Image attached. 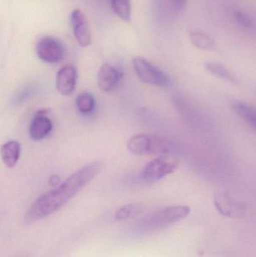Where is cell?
<instances>
[{"mask_svg": "<svg viewBox=\"0 0 256 257\" xmlns=\"http://www.w3.org/2000/svg\"><path fill=\"white\" fill-rule=\"evenodd\" d=\"M114 13L124 21H129L131 17L130 0H110Z\"/></svg>", "mask_w": 256, "mask_h": 257, "instance_id": "obj_17", "label": "cell"}, {"mask_svg": "<svg viewBox=\"0 0 256 257\" xmlns=\"http://www.w3.org/2000/svg\"><path fill=\"white\" fill-rule=\"evenodd\" d=\"M234 18L236 22L243 28L254 31L255 29V23L253 18L246 12L242 11H236L234 13Z\"/></svg>", "mask_w": 256, "mask_h": 257, "instance_id": "obj_19", "label": "cell"}, {"mask_svg": "<svg viewBox=\"0 0 256 257\" xmlns=\"http://www.w3.org/2000/svg\"><path fill=\"white\" fill-rule=\"evenodd\" d=\"M96 105V101L93 95L84 92L80 93L76 99V106L78 111L84 114L93 112Z\"/></svg>", "mask_w": 256, "mask_h": 257, "instance_id": "obj_16", "label": "cell"}, {"mask_svg": "<svg viewBox=\"0 0 256 257\" xmlns=\"http://www.w3.org/2000/svg\"><path fill=\"white\" fill-rule=\"evenodd\" d=\"M78 71L72 65L63 66L59 70L56 79V86L60 94L70 96L76 88Z\"/></svg>", "mask_w": 256, "mask_h": 257, "instance_id": "obj_9", "label": "cell"}, {"mask_svg": "<svg viewBox=\"0 0 256 257\" xmlns=\"http://www.w3.org/2000/svg\"><path fill=\"white\" fill-rule=\"evenodd\" d=\"M127 148L136 155L168 154L174 150V144L168 139L149 134H138L128 141Z\"/></svg>", "mask_w": 256, "mask_h": 257, "instance_id": "obj_3", "label": "cell"}, {"mask_svg": "<svg viewBox=\"0 0 256 257\" xmlns=\"http://www.w3.org/2000/svg\"><path fill=\"white\" fill-rule=\"evenodd\" d=\"M231 107L234 112L243 119L250 127L255 128L256 110L253 105L239 100H233Z\"/></svg>", "mask_w": 256, "mask_h": 257, "instance_id": "obj_13", "label": "cell"}, {"mask_svg": "<svg viewBox=\"0 0 256 257\" xmlns=\"http://www.w3.org/2000/svg\"><path fill=\"white\" fill-rule=\"evenodd\" d=\"M141 207L136 204H129L117 210L115 213V220L117 221L133 218L141 213Z\"/></svg>", "mask_w": 256, "mask_h": 257, "instance_id": "obj_18", "label": "cell"}, {"mask_svg": "<svg viewBox=\"0 0 256 257\" xmlns=\"http://www.w3.org/2000/svg\"><path fill=\"white\" fill-rule=\"evenodd\" d=\"M123 71L111 65H102L98 72L97 82L99 89L104 92L112 90L123 79Z\"/></svg>", "mask_w": 256, "mask_h": 257, "instance_id": "obj_10", "label": "cell"}, {"mask_svg": "<svg viewBox=\"0 0 256 257\" xmlns=\"http://www.w3.org/2000/svg\"><path fill=\"white\" fill-rule=\"evenodd\" d=\"M132 63L135 73L143 82L161 87L171 85V80L169 76L146 59L136 57Z\"/></svg>", "mask_w": 256, "mask_h": 257, "instance_id": "obj_4", "label": "cell"}, {"mask_svg": "<svg viewBox=\"0 0 256 257\" xmlns=\"http://www.w3.org/2000/svg\"><path fill=\"white\" fill-rule=\"evenodd\" d=\"M47 112L46 110H39L32 120L29 133L33 140H42L52 131L53 123L51 119L47 117Z\"/></svg>", "mask_w": 256, "mask_h": 257, "instance_id": "obj_11", "label": "cell"}, {"mask_svg": "<svg viewBox=\"0 0 256 257\" xmlns=\"http://www.w3.org/2000/svg\"><path fill=\"white\" fill-rule=\"evenodd\" d=\"M180 165L177 159L159 157L149 162L142 170L143 179L148 182L159 181L177 170Z\"/></svg>", "mask_w": 256, "mask_h": 257, "instance_id": "obj_5", "label": "cell"}, {"mask_svg": "<svg viewBox=\"0 0 256 257\" xmlns=\"http://www.w3.org/2000/svg\"><path fill=\"white\" fill-rule=\"evenodd\" d=\"M34 93V90H33L32 87H27L26 88L21 90L19 93L17 94V96L15 98V103H21V102H24V101L28 99L32 94Z\"/></svg>", "mask_w": 256, "mask_h": 257, "instance_id": "obj_20", "label": "cell"}, {"mask_svg": "<svg viewBox=\"0 0 256 257\" xmlns=\"http://www.w3.org/2000/svg\"><path fill=\"white\" fill-rule=\"evenodd\" d=\"M169 1L171 6L177 10L183 9L187 3V0H169Z\"/></svg>", "mask_w": 256, "mask_h": 257, "instance_id": "obj_21", "label": "cell"}, {"mask_svg": "<svg viewBox=\"0 0 256 257\" xmlns=\"http://www.w3.org/2000/svg\"><path fill=\"white\" fill-rule=\"evenodd\" d=\"M214 204L216 209L225 217L240 218L246 212L244 204L227 191H219L215 195Z\"/></svg>", "mask_w": 256, "mask_h": 257, "instance_id": "obj_6", "label": "cell"}, {"mask_svg": "<svg viewBox=\"0 0 256 257\" xmlns=\"http://www.w3.org/2000/svg\"><path fill=\"white\" fill-rule=\"evenodd\" d=\"M36 52L42 61L57 63L64 57L65 49L60 41L53 37H45L38 43Z\"/></svg>", "mask_w": 256, "mask_h": 257, "instance_id": "obj_7", "label": "cell"}, {"mask_svg": "<svg viewBox=\"0 0 256 257\" xmlns=\"http://www.w3.org/2000/svg\"><path fill=\"white\" fill-rule=\"evenodd\" d=\"M71 21L78 43L83 48L90 46L92 42L91 31L86 15L80 9H75L71 15Z\"/></svg>", "mask_w": 256, "mask_h": 257, "instance_id": "obj_8", "label": "cell"}, {"mask_svg": "<svg viewBox=\"0 0 256 257\" xmlns=\"http://www.w3.org/2000/svg\"><path fill=\"white\" fill-rule=\"evenodd\" d=\"M0 155L6 167L12 169L18 163L21 156V145L17 141H9L2 145Z\"/></svg>", "mask_w": 256, "mask_h": 257, "instance_id": "obj_12", "label": "cell"}, {"mask_svg": "<svg viewBox=\"0 0 256 257\" xmlns=\"http://www.w3.org/2000/svg\"><path fill=\"white\" fill-rule=\"evenodd\" d=\"M190 40L192 45L198 49L210 51L215 47L213 39L204 32H192L190 34Z\"/></svg>", "mask_w": 256, "mask_h": 257, "instance_id": "obj_15", "label": "cell"}, {"mask_svg": "<svg viewBox=\"0 0 256 257\" xmlns=\"http://www.w3.org/2000/svg\"><path fill=\"white\" fill-rule=\"evenodd\" d=\"M102 168V162L89 163L53 190L39 196L27 210L24 215V223L32 224L57 212L87 187L100 173Z\"/></svg>", "mask_w": 256, "mask_h": 257, "instance_id": "obj_1", "label": "cell"}, {"mask_svg": "<svg viewBox=\"0 0 256 257\" xmlns=\"http://www.w3.org/2000/svg\"><path fill=\"white\" fill-rule=\"evenodd\" d=\"M204 67L207 72L221 79L229 81L234 84H237L238 83L237 78L223 65L214 63V62H207L204 65Z\"/></svg>", "mask_w": 256, "mask_h": 257, "instance_id": "obj_14", "label": "cell"}, {"mask_svg": "<svg viewBox=\"0 0 256 257\" xmlns=\"http://www.w3.org/2000/svg\"><path fill=\"white\" fill-rule=\"evenodd\" d=\"M60 177L57 175H52L50 177L49 184H51L52 187H55L60 184Z\"/></svg>", "mask_w": 256, "mask_h": 257, "instance_id": "obj_22", "label": "cell"}, {"mask_svg": "<svg viewBox=\"0 0 256 257\" xmlns=\"http://www.w3.org/2000/svg\"><path fill=\"white\" fill-rule=\"evenodd\" d=\"M190 208L186 205H174L156 210L147 214L137 223L139 233H150L168 227L187 217Z\"/></svg>", "mask_w": 256, "mask_h": 257, "instance_id": "obj_2", "label": "cell"}]
</instances>
